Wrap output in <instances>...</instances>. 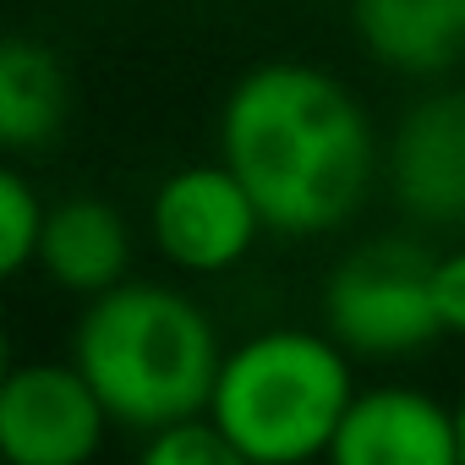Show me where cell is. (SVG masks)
<instances>
[{"instance_id":"obj_4","label":"cell","mask_w":465,"mask_h":465,"mask_svg":"<svg viewBox=\"0 0 465 465\" xmlns=\"http://www.w3.org/2000/svg\"><path fill=\"white\" fill-rule=\"evenodd\" d=\"M432 263L438 258L416 242H361L323 280V334L367 361L427 351L432 340H443L432 307Z\"/></svg>"},{"instance_id":"obj_14","label":"cell","mask_w":465,"mask_h":465,"mask_svg":"<svg viewBox=\"0 0 465 465\" xmlns=\"http://www.w3.org/2000/svg\"><path fill=\"white\" fill-rule=\"evenodd\" d=\"M432 307H438V329L449 340H465V247L432 263Z\"/></svg>"},{"instance_id":"obj_12","label":"cell","mask_w":465,"mask_h":465,"mask_svg":"<svg viewBox=\"0 0 465 465\" xmlns=\"http://www.w3.org/2000/svg\"><path fill=\"white\" fill-rule=\"evenodd\" d=\"M45 197L23 170L0 175V274H28L39 269V242H45Z\"/></svg>"},{"instance_id":"obj_8","label":"cell","mask_w":465,"mask_h":465,"mask_svg":"<svg viewBox=\"0 0 465 465\" xmlns=\"http://www.w3.org/2000/svg\"><path fill=\"white\" fill-rule=\"evenodd\" d=\"M323 465H465L460 416L416 383H372L345 411Z\"/></svg>"},{"instance_id":"obj_3","label":"cell","mask_w":465,"mask_h":465,"mask_svg":"<svg viewBox=\"0 0 465 465\" xmlns=\"http://www.w3.org/2000/svg\"><path fill=\"white\" fill-rule=\"evenodd\" d=\"M351 351L312 329H263L224 351L208 421L252 465H323L356 405Z\"/></svg>"},{"instance_id":"obj_5","label":"cell","mask_w":465,"mask_h":465,"mask_svg":"<svg viewBox=\"0 0 465 465\" xmlns=\"http://www.w3.org/2000/svg\"><path fill=\"white\" fill-rule=\"evenodd\" d=\"M263 236L269 224L252 192L236 181V170L224 159L181 164L148 197V242L175 274H192V280L230 274L258 252Z\"/></svg>"},{"instance_id":"obj_1","label":"cell","mask_w":465,"mask_h":465,"mask_svg":"<svg viewBox=\"0 0 465 465\" xmlns=\"http://www.w3.org/2000/svg\"><path fill=\"white\" fill-rule=\"evenodd\" d=\"M219 159L274 236H334L378 181V132L345 77L312 61H263L219 104Z\"/></svg>"},{"instance_id":"obj_2","label":"cell","mask_w":465,"mask_h":465,"mask_svg":"<svg viewBox=\"0 0 465 465\" xmlns=\"http://www.w3.org/2000/svg\"><path fill=\"white\" fill-rule=\"evenodd\" d=\"M72 361L126 432H159L208 416L224 345L213 318L175 285L126 280L121 291L83 302L72 323Z\"/></svg>"},{"instance_id":"obj_15","label":"cell","mask_w":465,"mask_h":465,"mask_svg":"<svg viewBox=\"0 0 465 465\" xmlns=\"http://www.w3.org/2000/svg\"><path fill=\"white\" fill-rule=\"evenodd\" d=\"M454 416H460V449H465V389H460V400H454Z\"/></svg>"},{"instance_id":"obj_13","label":"cell","mask_w":465,"mask_h":465,"mask_svg":"<svg viewBox=\"0 0 465 465\" xmlns=\"http://www.w3.org/2000/svg\"><path fill=\"white\" fill-rule=\"evenodd\" d=\"M137 465H252V460L230 443L208 416H192V421L148 432L143 449H137Z\"/></svg>"},{"instance_id":"obj_6","label":"cell","mask_w":465,"mask_h":465,"mask_svg":"<svg viewBox=\"0 0 465 465\" xmlns=\"http://www.w3.org/2000/svg\"><path fill=\"white\" fill-rule=\"evenodd\" d=\"M110 411L66 361H17L0 383V454L6 465H94L110 438Z\"/></svg>"},{"instance_id":"obj_9","label":"cell","mask_w":465,"mask_h":465,"mask_svg":"<svg viewBox=\"0 0 465 465\" xmlns=\"http://www.w3.org/2000/svg\"><path fill=\"white\" fill-rule=\"evenodd\" d=\"M132 224L104 197H61L50 203L39 269L55 291L77 302H99L132 280Z\"/></svg>"},{"instance_id":"obj_11","label":"cell","mask_w":465,"mask_h":465,"mask_svg":"<svg viewBox=\"0 0 465 465\" xmlns=\"http://www.w3.org/2000/svg\"><path fill=\"white\" fill-rule=\"evenodd\" d=\"M66 121V72L61 55L39 39L0 45V143L12 153L45 148Z\"/></svg>"},{"instance_id":"obj_7","label":"cell","mask_w":465,"mask_h":465,"mask_svg":"<svg viewBox=\"0 0 465 465\" xmlns=\"http://www.w3.org/2000/svg\"><path fill=\"white\" fill-rule=\"evenodd\" d=\"M383 175L416 224L465 230V88H432L400 115Z\"/></svg>"},{"instance_id":"obj_10","label":"cell","mask_w":465,"mask_h":465,"mask_svg":"<svg viewBox=\"0 0 465 465\" xmlns=\"http://www.w3.org/2000/svg\"><path fill=\"white\" fill-rule=\"evenodd\" d=\"M367 61L411 83H432L465 61V0H351Z\"/></svg>"}]
</instances>
